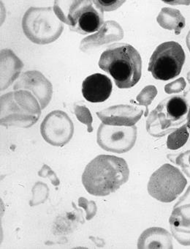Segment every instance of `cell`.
Instances as JSON below:
<instances>
[{
  "label": "cell",
  "instance_id": "cell-5",
  "mask_svg": "<svg viewBox=\"0 0 190 249\" xmlns=\"http://www.w3.org/2000/svg\"><path fill=\"white\" fill-rule=\"evenodd\" d=\"M24 35L32 43L46 45L57 40L63 33L64 24L57 17L54 8H29L22 19Z\"/></svg>",
  "mask_w": 190,
  "mask_h": 249
},
{
  "label": "cell",
  "instance_id": "cell-18",
  "mask_svg": "<svg viewBox=\"0 0 190 249\" xmlns=\"http://www.w3.org/2000/svg\"><path fill=\"white\" fill-rule=\"evenodd\" d=\"M158 24L161 27L170 31L175 32V34L180 35L184 28L186 20L181 11L171 8H164L157 18Z\"/></svg>",
  "mask_w": 190,
  "mask_h": 249
},
{
  "label": "cell",
  "instance_id": "cell-22",
  "mask_svg": "<svg viewBox=\"0 0 190 249\" xmlns=\"http://www.w3.org/2000/svg\"><path fill=\"white\" fill-rule=\"evenodd\" d=\"M48 193H49V190L46 184L40 182H37L32 189L33 198L30 202V205L34 206V205L43 203L47 199Z\"/></svg>",
  "mask_w": 190,
  "mask_h": 249
},
{
  "label": "cell",
  "instance_id": "cell-28",
  "mask_svg": "<svg viewBox=\"0 0 190 249\" xmlns=\"http://www.w3.org/2000/svg\"><path fill=\"white\" fill-rule=\"evenodd\" d=\"M165 3L170 4V5H177V4H183V5H190V1H164Z\"/></svg>",
  "mask_w": 190,
  "mask_h": 249
},
{
  "label": "cell",
  "instance_id": "cell-26",
  "mask_svg": "<svg viewBox=\"0 0 190 249\" xmlns=\"http://www.w3.org/2000/svg\"><path fill=\"white\" fill-rule=\"evenodd\" d=\"M187 83L184 78L181 77L165 86V92L168 94L179 93L185 89Z\"/></svg>",
  "mask_w": 190,
  "mask_h": 249
},
{
  "label": "cell",
  "instance_id": "cell-1",
  "mask_svg": "<svg viewBox=\"0 0 190 249\" xmlns=\"http://www.w3.org/2000/svg\"><path fill=\"white\" fill-rule=\"evenodd\" d=\"M129 169L125 159L100 155L85 168L82 182L88 193L96 196H109L126 183Z\"/></svg>",
  "mask_w": 190,
  "mask_h": 249
},
{
  "label": "cell",
  "instance_id": "cell-3",
  "mask_svg": "<svg viewBox=\"0 0 190 249\" xmlns=\"http://www.w3.org/2000/svg\"><path fill=\"white\" fill-rule=\"evenodd\" d=\"M41 107L37 98L27 90H16L1 97V124L29 128L38 120Z\"/></svg>",
  "mask_w": 190,
  "mask_h": 249
},
{
  "label": "cell",
  "instance_id": "cell-23",
  "mask_svg": "<svg viewBox=\"0 0 190 249\" xmlns=\"http://www.w3.org/2000/svg\"><path fill=\"white\" fill-rule=\"evenodd\" d=\"M174 161L181 167L182 172L190 179V150L180 153Z\"/></svg>",
  "mask_w": 190,
  "mask_h": 249
},
{
  "label": "cell",
  "instance_id": "cell-31",
  "mask_svg": "<svg viewBox=\"0 0 190 249\" xmlns=\"http://www.w3.org/2000/svg\"><path fill=\"white\" fill-rule=\"evenodd\" d=\"M187 126L190 128V108L189 109L188 115H187Z\"/></svg>",
  "mask_w": 190,
  "mask_h": 249
},
{
  "label": "cell",
  "instance_id": "cell-16",
  "mask_svg": "<svg viewBox=\"0 0 190 249\" xmlns=\"http://www.w3.org/2000/svg\"><path fill=\"white\" fill-rule=\"evenodd\" d=\"M22 62L10 49L1 51V90H5L19 76Z\"/></svg>",
  "mask_w": 190,
  "mask_h": 249
},
{
  "label": "cell",
  "instance_id": "cell-19",
  "mask_svg": "<svg viewBox=\"0 0 190 249\" xmlns=\"http://www.w3.org/2000/svg\"><path fill=\"white\" fill-rule=\"evenodd\" d=\"M187 124L177 128L174 132L168 136L167 140V147L169 150H176L182 147L187 142L190 137Z\"/></svg>",
  "mask_w": 190,
  "mask_h": 249
},
{
  "label": "cell",
  "instance_id": "cell-9",
  "mask_svg": "<svg viewBox=\"0 0 190 249\" xmlns=\"http://www.w3.org/2000/svg\"><path fill=\"white\" fill-rule=\"evenodd\" d=\"M137 134L138 128L135 125L115 126L102 123L97 131V144L106 151L125 153L133 148Z\"/></svg>",
  "mask_w": 190,
  "mask_h": 249
},
{
  "label": "cell",
  "instance_id": "cell-24",
  "mask_svg": "<svg viewBox=\"0 0 190 249\" xmlns=\"http://www.w3.org/2000/svg\"><path fill=\"white\" fill-rule=\"evenodd\" d=\"M125 1H119V0H116V1L97 0V1H93V3L96 8L104 12V11H115V10L120 8L125 3Z\"/></svg>",
  "mask_w": 190,
  "mask_h": 249
},
{
  "label": "cell",
  "instance_id": "cell-29",
  "mask_svg": "<svg viewBox=\"0 0 190 249\" xmlns=\"http://www.w3.org/2000/svg\"><path fill=\"white\" fill-rule=\"evenodd\" d=\"M186 43H187V46L188 48L189 51L190 52V30L189 31L188 34L187 36V38H186Z\"/></svg>",
  "mask_w": 190,
  "mask_h": 249
},
{
  "label": "cell",
  "instance_id": "cell-21",
  "mask_svg": "<svg viewBox=\"0 0 190 249\" xmlns=\"http://www.w3.org/2000/svg\"><path fill=\"white\" fill-rule=\"evenodd\" d=\"M74 112L78 120L87 125L88 132L92 133L93 131V128H92L93 119L89 108L83 103H77L74 105Z\"/></svg>",
  "mask_w": 190,
  "mask_h": 249
},
{
  "label": "cell",
  "instance_id": "cell-8",
  "mask_svg": "<svg viewBox=\"0 0 190 249\" xmlns=\"http://www.w3.org/2000/svg\"><path fill=\"white\" fill-rule=\"evenodd\" d=\"M54 13L71 31L79 34L95 33L103 25V12L94 7L93 1H73L70 3L67 14Z\"/></svg>",
  "mask_w": 190,
  "mask_h": 249
},
{
  "label": "cell",
  "instance_id": "cell-7",
  "mask_svg": "<svg viewBox=\"0 0 190 249\" xmlns=\"http://www.w3.org/2000/svg\"><path fill=\"white\" fill-rule=\"evenodd\" d=\"M187 180L182 172L173 165L165 163L151 176L148 192L152 197L164 203H170L184 192Z\"/></svg>",
  "mask_w": 190,
  "mask_h": 249
},
{
  "label": "cell",
  "instance_id": "cell-6",
  "mask_svg": "<svg viewBox=\"0 0 190 249\" xmlns=\"http://www.w3.org/2000/svg\"><path fill=\"white\" fill-rule=\"evenodd\" d=\"M186 55L182 46L175 41L159 45L149 59L148 71L158 80L168 81L181 73Z\"/></svg>",
  "mask_w": 190,
  "mask_h": 249
},
{
  "label": "cell",
  "instance_id": "cell-27",
  "mask_svg": "<svg viewBox=\"0 0 190 249\" xmlns=\"http://www.w3.org/2000/svg\"><path fill=\"white\" fill-rule=\"evenodd\" d=\"M38 175L42 177V178H48L51 179V182L54 185H57H57H60V180H59L57 175L51 170V168L47 165H43V167L38 172Z\"/></svg>",
  "mask_w": 190,
  "mask_h": 249
},
{
  "label": "cell",
  "instance_id": "cell-25",
  "mask_svg": "<svg viewBox=\"0 0 190 249\" xmlns=\"http://www.w3.org/2000/svg\"><path fill=\"white\" fill-rule=\"evenodd\" d=\"M79 206L82 207L86 212V220L92 219L97 213V205L93 201H88L83 197L79 199Z\"/></svg>",
  "mask_w": 190,
  "mask_h": 249
},
{
  "label": "cell",
  "instance_id": "cell-20",
  "mask_svg": "<svg viewBox=\"0 0 190 249\" xmlns=\"http://www.w3.org/2000/svg\"><path fill=\"white\" fill-rule=\"evenodd\" d=\"M158 92L156 87L154 85H149V86L145 87L137 96V101L139 105L146 107L145 117H147L149 115V106L152 104V101L156 98Z\"/></svg>",
  "mask_w": 190,
  "mask_h": 249
},
{
  "label": "cell",
  "instance_id": "cell-13",
  "mask_svg": "<svg viewBox=\"0 0 190 249\" xmlns=\"http://www.w3.org/2000/svg\"><path fill=\"white\" fill-rule=\"evenodd\" d=\"M143 114V110L138 106H112L97 112L102 123L115 126H132L135 125Z\"/></svg>",
  "mask_w": 190,
  "mask_h": 249
},
{
  "label": "cell",
  "instance_id": "cell-11",
  "mask_svg": "<svg viewBox=\"0 0 190 249\" xmlns=\"http://www.w3.org/2000/svg\"><path fill=\"white\" fill-rule=\"evenodd\" d=\"M169 224L175 240L181 246H190V186L174 205Z\"/></svg>",
  "mask_w": 190,
  "mask_h": 249
},
{
  "label": "cell",
  "instance_id": "cell-4",
  "mask_svg": "<svg viewBox=\"0 0 190 249\" xmlns=\"http://www.w3.org/2000/svg\"><path fill=\"white\" fill-rule=\"evenodd\" d=\"M188 111V104L184 96L168 97L148 117L147 132L153 137H162L174 132L187 120Z\"/></svg>",
  "mask_w": 190,
  "mask_h": 249
},
{
  "label": "cell",
  "instance_id": "cell-17",
  "mask_svg": "<svg viewBox=\"0 0 190 249\" xmlns=\"http://www.w3.org/2000/svg\"><path fill=\"white\" fill-rule=\"evenodd\" d=\"M137 246L138 249H174L171 234L160 227L145 230L140 236Z\"/></svg>",
  "mask_w": 190,
  "mask_h": 249
},
{
  "label": "cell",
  "instance_id": "cell-10",
  "mask_svg": "<svg viewBox=\"0 0 190 249\" xmlns=\"http://www.w3.org/2000/svg\"><path fill=\"white\" fill-rule=\"evenodd\" d=\"M40 133L46 142L55 147H63L73 138L74 124L64 111L55 110L42 122Z\"/></svg>",
  "mask_w": 190,
  "mask_h": 249
},
{
  "label": "cell",
  "instance_id": "cell-12",
  "mask_svg": "<svg viewBox=\"0 0 190 249\" xmlns=\"http://www.w3.org/2000/svg\"><path fill=\"white\" fill-rule=\"evenodd\" d=\"M14 89L31 92L39 101L41 109H44L48 105L52 98V85L43 73L37 71L23 73L16 82Z\"/></svg>",
  "mask_w": 190,
  "mask_h": 249
},
{
  "label": "cell",
  "instance_id": "cell-15",
  "mask_svg": "<svg viewBox=\"0 0 190 249\" xmlns=\"http://www.w3.org/2000/svg\"><path fill=\"white\" fill-rule=\"evenodd\" d=\"M124 31L116 21H108L103 24L97 33L83 39L80 45L82 52L98 48L102 45L122 40Z\"/></svg>",
  "mask_w": 190,
  "mask_h": 249
},
{
  "label": "cell",
  "instance_id": "cell-14",
  "mask_svg": "<svg viewBox=\"0 0 190 249\" xmlns=\"http://www.w3.org/2000/svg\"><path fill=\"white\" fill-rule=\"evenodd\" d=\"M113 89L111 80L101 73L88 76L82 84L83 98L91 103H103L109 99Z\"/></svg>",
  "mask_w": 190,
  "mask_h": 249
},
{
  "label": "cell",
  "instance_id": "cell-30",
  "mask_svg": "<svg viewBox=\"0 0 190 249\" xmlns=\"http://www.w3.org/2000/svg\"><path fill=\"white\" fill-rule=\"evenodd\" d=\"M187 80H188L189 84H190V88H189L188 90H187V92H184V95H184H184H187V94L188 93V92H190V71L188 72V73H187Z\"/></svg>",
  "mask_w": 190,
  "mask_h": 249
},
{
  "label": "cell",
  "instance_id": "cell-2",
  "mask_svg": "<svg viewBox=\"0 0 190 249\" xmlns=\"http://www.w3.org/2000/svg\"><path fill=\"white\" fill-rule=\"evenodd\" d=\"M99 67L110 74L119 89L136 85L142 74V59L139 52L127 43H116L102 53Z\"/></svg>",
  "mask_w": 190,
  "mask_h": 249
}]
</instances>
